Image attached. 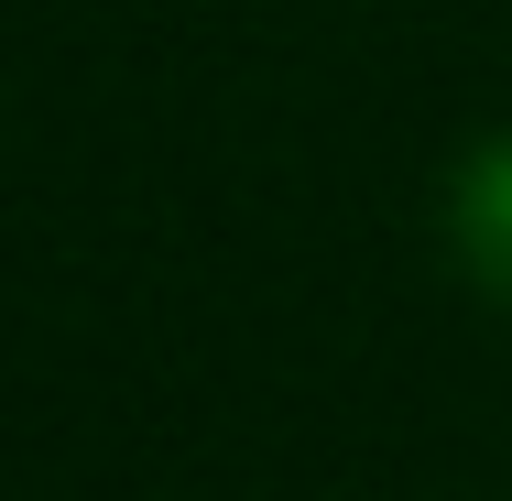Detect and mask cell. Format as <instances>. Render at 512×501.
Segmentation results:
<instances>
[{
    "label": "cell",
    "instance_id": "1",
    "mask_svg": "<svg viewBox=\"0 0 512 501\" xmlns=\"http://www.w3.org/2000/svg\"><path fill=\"white\" fill-rule=\"evenodd\" d=\"M447 218H458V262L512 305V131H502V142H480V153L458 164Z\"/></svg>",
    "mask_w": 512,
    "mask_h": 501
}]
</instances>
